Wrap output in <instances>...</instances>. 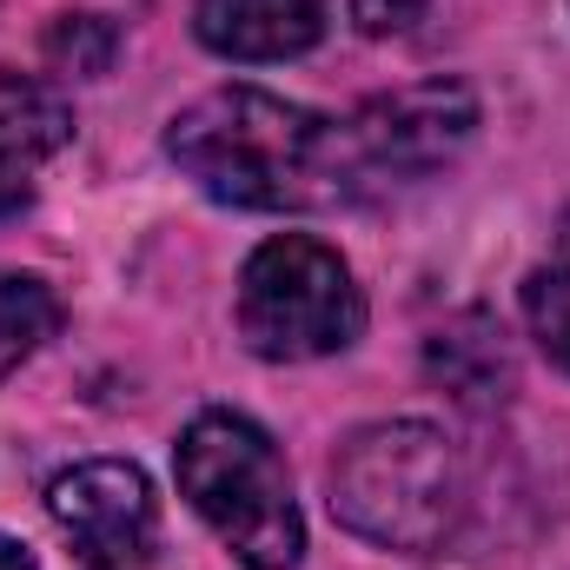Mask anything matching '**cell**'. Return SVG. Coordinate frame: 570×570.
<instances>
[{
	"label": "cell",
	"instance_id": "6da1fadb",
	"mask_svg": "<svg viewBox=\"0 0 570 570\" xmlns=\"http://www.w3.org/2000/svg\"><path fill=\"white\" fill-rule=\"evenodd\" d=\"M166 153L206 199L239 213H312L365 186L352 134L266 87H219L193 100L166 127Z\"/></svg>",
	"mask_w": 570,
	"mask_h": 570
},
{
	"label": "cell",
	"instance_id": "7a4b0ae2",
	"mask_svg": "<svg viewBox=\"0 0 570 570\" xmlns=\"http://www.w3.org/2000/svg\"><path fill=\"white\" fill-rule=\"evenodd\" d=\"M464 504L458 451L425 419H385L352 431L332 458V518L365 544L425 558L451 538Z\"/></svg>",
	"mask_w": 570,
	"mask_h": 570
},
{
	"label": "cell",
	"instance_id": "3957f363",
	"mask_svg": "<svg viewBox=\"0 0 570 570\" xmlns=\"http://www.w3.org/2000/svg\"><path fill=\"white\" fill-rule=\"evenodd\" d=\"M179 491L246 570H292L305 524L279 444L239 412H199L179 438Z\"/></svg>",
	"mask_w": 570,
	"mask_h": 570
},
{
	"label": "cell",
	"instance_id": "277c9868",
	"mask_svg": "<svg viewBox=\"0 0 570 570\" xmlns=\"http://www.w3.org/2000/svg\"><path fill=\"white\" fill-rule=\"evenodd\" d=\"M365 332V292L352 285V266L305 239V233H279L266 239L246 273H239V338L259 358H332Z\"/></svg>",
	"mask_w": 570,
	"mask_h": 570
},
{
	"label": "cell",
	"instance_id": "5b68a950",
	"mask_svg": "<svg viewBox=\"0 0 570 570\" xmlns=\"http://www.w3.org/2000/svg\"><path fill=\"white\" fill-rule=\"evenodd\" d=\"M47 511L67 531L73 558L94 570H127L146 564L153 551V484L140 464L127 458H87L47 484Z\"/></svg>",
	"mask_w": 570,
	"mask_h": 570
},
{
	"label": "cell",
	"instance_id": "8992f818",
	"mask_svg": "<svg viewBox=\"0 0 570 570\" xmlns=\"http://www.w3.org/2000/svg\"><path fill=\"white\" fill-rule=\"evenodd\" d=\"M471 127H478V100L458 80H425L392 100H372L345 134H352L358 179H419L471 140Z\"/></svg>",
	"mask_w": 570,
	"mask_h": 570
},
{
	"label": "cell",
	"instance_id": "52a82bcc",
	"mask_svg": "<svg viewBox=\"0 0 570 570\" xmlns=\"http://www.w3.org/2000/svg\"><path fill=\"white\" fill-rule=\"evenodd\" d=\"M193 33L226 60H292L318 47L325 0H199Z\"/></svg>",
	"mask_w": 570,
	"mask_h": 570
},
{
	"label": "cell",
	"instance_id": "ba28073f",
	"mask_svg": "<svg viewBox=\"0 0 570 570\" xmlns=\"http://www.w3.org/2000/svg\"><path fill=\"white\" fill-rule=\"evenodd\" d=\"M73 114L53 87L0 73V219H13L33 199V173L67 146Z\"/></svg>",
	"mask_w": 570,
	"mask_h": 570
},
{
	"label": "cell",
	"instance_id": "9c48e42d",
	"mask_svg": "<svg viewBox=\"0 0 570 570\" xmlns=\"http://www.w3.org/2000/svg\"><path fill=\"white\" fill-rule=\"evenodd\" d=\"M431 379H444L458 399H498V385H511V358H504L491 318H458L451 332H438Z\"/></svg>",
	"mask_w": 570,
	"mask_h": 570
},
{
	"label": "cell",
	"instance_id": "30bf717a",
	"mask_svg": "<svg viewBox=\"0 0 570 570\" xmlns=\"http://www.w3.org/2000/svg\"><path fill=\"white\" fill-rule=\"evenodd\" d=\"M60 332V298L33 273H0V379Z\"/></svg>",
	"mask_w": 570,
	"mask_h": 570
},
{
	"label": "cell",
	"instance_id": "8fae6325",
	"mask_svg": "<svg viewBox=\"0 0 570 570\" xmlns=\"http://www.w3.org/2000/svg\"><path fill=\"white\" fill-rule=\"evenodd\" d=\"M114 47H120V33L100 13H60L47 27V60H53V73H73V80H100L114 67Z\"/></svg>",
	"mask_w": 570,
	"mask_h": 570
},
{
	"label": "cell",
	"instance_id": "7c38bea8",
	"mask_svg": "<svg viewBox=\"0 0 570 570\" xmlns=\"http://www.w3.org/2000/svg\"><path fill=\"white\" fill-rule=\"evenodd\" d=\"M524 318H531L544 358L570 372V266H544V273H531V285H524Z\"/></svg>",
	"mask_w": 570,
	"mask_h": 570
},
{
	"label": "cell",
	"instance_id": "4fadbf2b",
	"mask_svg": "<svg viewBox=\"0 0 570 570\" xmlns=\"http://www.w3.org/2000/svg\"><path fill=\"white\" fill-rule=\"evenodd\" d=\"M352 20L365 27V33H405V27H419L425 20V0H352Z\"/></svg>",
	"mask_w": 570,
	"mask_h": 570
},
{
	"label": "cell",
	"instance_id": "5bb4252c",
	"mask_svg": "<svg viewBox=\"0 0 570 570\" xmlns=\"http://www.w3.org/2000/svg\"><path fill=\"white\" fill-rule=\"evenodd\" d=\"M0 570H33V558H27V544H13V538H0Z\"/></svg>",
	"mask_w": 570,
	"mask_h": 570
}]
</instances>
